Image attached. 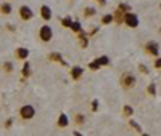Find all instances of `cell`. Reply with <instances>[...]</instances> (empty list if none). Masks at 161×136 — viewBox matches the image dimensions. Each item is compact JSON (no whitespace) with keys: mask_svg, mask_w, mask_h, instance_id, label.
I'll return each mask as SVG.
<instances>
[{"mask_svg":"<svg viewBox=\"0 0 161 136\" xmlns=\"http://www.w3.org/2000/svg\"><path fill=\"white\" fill-rule=\"evenodd\" d=\"M47 58H48V61H52V63H58V64H60V66H63V67H68V63H66V61L63 59L61 53H58V51H52Z\"/></svg>","mask_w":161,"mask_h":136,"instance_id":"obj_6","label":"cell"},{"mask_svg":"<svg viewBox=\"0 0 161 136\" xmlns=\"http://www.w3.org/2000/svg\"><path fill=\"white\" fill-rule=\"evenodd\" d=\"M113 21H114V19H113V15H111V13H108V15H103V16H102V24H103V26H110Z\"/></svg>","mask_w":161,"mask_h":136,"instance_id":"obj_19","label":"cell"},{"mask_svg":"<svg viewBox=\"0 0 161 136\" xmlns=\"http://www.w3.org/2000/svg\"><path fill=\"white\" fill-rule=\"evenodd\" d=\"M139 71H140V72H143V74H148V69H147V67H145L143 64H140V66H139Z\"/></svg>","mask_w":161,"mask_h":136,"instance_id":"obj_30","label":"cell"},{"mask_svg":"<svg viewBox=\"0 0 161 136\" xmlns=\"http://www.w3.org/2000/svg\"><path fill=\"white\" fill-rule=\"evenodd\" d=\"M2 69H3L5 74H13V72H15V64H13L11 61H5L2 64Z\"/></svg>","mask_w":161,"mask_h":136,"instance_id":"obj_15","label":"cell"},{"mask_svg":"<svg viewBox=\"0 0 161 136\" xmlns=\"http://www.w3.org/2000/svg\"><path fill=\"white\" fill-rule=\"evenodd\" d=\"M69 125V117L66 115L64 112H61L60 115H58V120H57V127L58 128H66Z\"/></svg>","mask_w":161,"mask_h":136,"instance_id":"obj_13","label":"cell"},{"mask_svg":"<svg viewBox=\"0 0 161 136\" xmlns=\"http://www.w3.org/2000/svg\"><path fill=\"white\" fill-rule=\"evenodd\" d=\"M100 67H102V66L98 64V61H97V59H93V61H90V63H89V69H90V71H98Z\"/></svg>","mask_w":161,"mask_h":136,"instance_id":"obj_24","label":"cell"},{"mask_svg":"<svg viewBox=\"0 0 161 136\" xmlns=\"http://www.w3.org/2000/svg\"><path fill=\"white\" fill-rule=\"evenodd\" d=\"M86 120H87V117H86L84 114H76V115H74V123H76L77 127H82V125L86 123Z\"/></svg>","mask_w":161,"mask_h":136,"instance_id":"obj_18","label":"cell"},{"mask_svg":"<svg viewBox=\"0 0 161 136\" xmlns=\"http://www.w3.org/2000/svg\"><path fill=\"white\" fill-rule=\"evenodd\" d=\"M129 125H130V127H132L134 130H136L137 133H143V130H142V127H140V125L137 123V122H136V120H132V118H129Z\"/></svg>","mask_w":161,"mask_h":136,"instance_id":"obj_21","label":"cell"},{"mask_svg":"<svg viewBox=\"0 0 161 136\" xmlns=\"http://www.w3.org/2000/svg\"><path fill=\"white\" fill-rule=\"evenodd\" d=\"M69 29H71L74 34H79V32H82V31H84V29H82V24H80V21H77V19H76V21L73 19V23H71V27H69Z\"/></svg>","mask_w":161,"mask_h":136,"instance_id":"obj_17","label":"cell"},{"mask_svg":"<svg viewBox=\"0 0 161 136\" xmlns=\"http://www.w3.org/2000/svg\"><path fill=\"white\" fill-rule=\"evenodd\" d=\"M39 38L42 40L44 43L52 42V38H53V29H52V26H48V24L40 26L39 27Z\"/></svg>","mask_w":161,"mask_h":136,"instance_id":"obj_1","label":"cell"},{"mask_svg":"<svg viewBox=\"0 0 161 136\" xmlns=\"http://www.w3.org/2000/svg\"><path fill=\"white\" fill-rule=\"evenodd\" d=\"M13 13V5L10 2H2L0 3V15H3V16H8Z\"/></svg>","mask_w":161,"mask_h":136,"instance_id":"obj_14","label":"cell"},{"mask_svg":"<svg viewBox=\"0 0 161 136\" xmlns=\"http://www.w3.org/2000/svg\"><path fill=\"white\" fill-rule=\"evenodd\" d=\"M155 67H156V69H161V58H158L155 61Z\"/></svg>","mask_w":161,"mask_h":136,"instance_id":"obj_32","label":"cell"},{"mask_svg":"<svg viewBox=\"0 0 161 136\" xmlns=\"http://www.w3.org/2000/svg\"><path fill=\"white\" fill-rule=\"evenodd\" d=\"M39 15H40V18H42L45 23H48L52 19V16H53V13H52V8L48 5H42L40 10H39Z\"/></svg>","mask_w":161,"mask_h":136,"instance_id":"obj_8","label":"cell"},{"mask_svg":"<svg viewBox=\"0 0 161 136\" xmlns=\"http://www.w3.org/2000/svg\"><path fill=\"white\" fill-rule=\"evenodd\" d=\"M89 42H90V37L87 35V32H79L77 34V43H79V47L80 48H87L89 47Z\"/></svg>","mask_w":161,"mask_h":136,"instance_id":"obj_11","label":"cell"},{"mask_svg":"<svg viewBox=\"0 0 161 136\" xmlns=\"http://www.w3.org/2000/svg\"><path fill=\"white\" fill-rule=\"evenodd\" d=\"M97 3H98L100 7H105V5H106V0H97Z\"/></svg>","mask_w":161,"mask_h":136,"instance_id":"obj_33","label":"cell"},{"mask_svg":"<svg viewBox=\"0 0 161 136\" xmlns=\"http://www.w3.org/2000/svg\"><path fill=\"white\" fill-rule=\"evenodd\" d=\"M31 74H32V71H31V63L26 59L24 61V64H23V67H21V75H23V78L21 80H26V78H29L31 77Z\"/></svg>","mask_w":161,"mask_h":136,"instance_id":"obj_12","label":"cell"},{"mask_svg":"<svg viewBox=\"0 0 161 136\" xmlns=\"http://www.w3.org/2000/svg\"><path fill=\"white\" fill-rule=\"evenodd\" d=\"M147 91H148V94H152V96H153V94H156V85L155 83H150L148 87H147Z\"/></svg>","mask_w":161,"mask_h":136,"instance_id":"obj_27","label":"cell"},{"mask_svg":"<svg viewBox=\"0 0 161 136\" xmlns=\"http://www.w3.org/2000/svg\"><path fill=\"white\" fill-rule=\"evenodd\" d=\"M90 109H92V112H97V111H98V99H93V101H92Z\"/></svg>","mask_w":161,"mask_h":136,"instance_id":"obj_28","label":"cell"},{"mask_svg":"<svg viewBox=\"0 0 161 136\" xmlns=\"http://www.w3.org/2000/svg\"><path fill=\"white\" fill-rule=\"evenodd\" d=\"M121 87L126 88V90H130L132 87H136V77L129 72H124L121 75Z\"/></svg>","mask_w":161,"mask_h":136,"instance_id":"obj_3","label":"cell"},{"mask_svg":"<svg viewBox=\"0 0 161 136\" xmlns=\"http://www.w3.org/2000/svg\"><path fill=\"white\" fill-rule=\"evenodd\" d=\"M19 117L23 120H32L36 117V107L32 104H23L19 107Z\"/></svg>","mask_w":161,"mask_h":136,"instance_id":"obj_2","label":"cell"},{"mask_svg":"<svg viewBox=\"0 0 161 136\" xmlns=\"http://www.w3.org/2000/svg\"><path fill=\"white\" fill-rule=\"evenodd\" d=\"M5 26H7V29H8L10 32H15V31H16V27L13 26V24H5Z\"/></svg>","mask_w":161,"mask_h":136,"instance_id":"obj_31","label":"cell"},{"mask_svg":"<svg viewBox=\"0 0 161 136\" xmlns=\"http://www.w3.org/2000/svg\"><path fill=\"white\" fill-rule=\"evenodd\" d=\"M113 19H114V23H116V24H123V23H124V13L121 11V10H118V8H116L114 15H113Z\"/></svg>","mask_w":161,"mask_h":136,"instance_id":"obj_16","label":"cell"},{"mask_svg":"<svg viewBox=\"0 0 161 136\" xmlns=\"http://www.w3.org/2000/svg\"><path fill=\"white\" fill-rule=\"evenodd\" d=\"M29 50L26 48V47H18L16 50H15V58L18 59V61H26L29 58Z\"/></svg>","mask_w":161,"mask_h":136,"instance_id":"obj_7","label":"cell"},{"mask_svg":"<svg viewBox=\"0 0 161 136\" xmlns=\"http://www.w3.org/2000/svg\"><path fill=\"white\" fill-rule=\"evenodd\" d=\"M18 15H19V19L21 21H31L34 18V11L28 5H21L19 10H18Z\"/></svg>","mask_w":161,"mask_h":136,"instance_id":"obj_4","label":"cell"},{"mask_svg":"<svg viewBox=\"0 0 161 136\" xmlns=\"http://www.w3.org/2000/svg\"><path fill=\"white\" fill-rule=\"evenodd\" d=\"M123 114H124L126 117H130V115H134V109H132L130 106H124V107H123Z\"/></svg>","mask_w":161,"mask_h":136,"instance_id":"obj_25","label":"cell"},{"mask_svg":"<svg viewBox=\"0 0 161 136\" xmlns=\"http://www.w3.org/2000/svg\"><path fill=\"white\" fill-rule=\"evenodd\" d=\"M118 10H121L123 13H129L132 8H130V5H127V3H119V5H118Z\"/></svg>","mask_w":161,"mask_h":136,"instance_id":"obj_26","label":"cell"},{"mask_svg":"<svg viewBox=\"0 0 161 136\" xmlns=\"http://www.w3.org/2000/svg\"><path fill=\"white\" fill-rule=\"evenodd\" d=\"M145 51L148 53V54H152V56H156V54L159 53V45L155 42V40H152V42H147Z\"/></svg>","mask_w":161,"mask_h":136,"instance_id":"obj_10","label":"cell"},{"mask_svg":"<svg viewBox=\"0 0 161 136\" xmlns=\"http://www.w3.org/2000/svg\"><path fill=\"white\" fill-rule=\"evenodd\" d=\"M71 23H73V18L71 16H64V18H61V26L63 27H71Z\"/></svg>","mask_w":161,"mask_h":136,"instance_id":"obj_22","label":"cell"},{"mask_svg":"<svg viewBox=\"0 0 161 136\" xmlns=\"http://www.w3.org/2000/svg\"><path fill=\"white\" fill-rule=\"evenodd\" d=\"M11 125H13V118H8V120L5 122V130H10Z\"/></svg>","mask_w":161,"mask_h":136,"instance_id":"obj_29","label":"cell"},{"mask_svg":"<svg viewBox=\"0 0 161 136\" xmlns=\"http://www.w3.org/2000/svg\"><path fill=\"white\" fill-rule=\"evenodd\" d=\"M73 134H74V136H80V134H82V133H80V131H77V130H76V131H73Z\"/></svg>","mask_w":161,"mask_h":136,"instance_id":"obj_34","label":"cell"},{"mask_svg":"<svg viewBox=\"0 0 161 136\" xmlns=\"http://www.w3.org/2000/svg\"><path fill=\"white\" fill-rule=\"evenodd\" d=\"M95 13H97V10H95V8H92V7H86V8H84V18H92V16H95Z\"/></svg>","mask_w":161,"mask_h":136,"instance_id":"obj_20","label":"cell"},{"mask_svg":"<svg viewBox=\"0 0 161 136\" xmlns=\"http://www.w3.org/2000/svg\"><path fill=\"white\" fill-rule=\"evenodd\" d=\"M124 24L132 27V29H136V27H139V16L136 15V13H124Z\"/></svg>","mask_w":161,"mask_h":136,"instance_id":"obj_5","label":"cell"},{"mask_svg":"<svg viewBox=\"0 0 161 136\" xmlns=\"http://www.w3.org/2000/svg\"><path fill=\"white\" fill-rule=\"evenodd\" d=\"M97 61H98V64L103 67V66H110V58L108 56H100V58H97Z\"/></svg>","mask_w":161,"mask_h":136,"instance_id":"obj_23","label":"cell"},{"mask_svg":"<svg viewBox=\"0 0 161 136\" xmlns=\"http://www.w3.org/2000/svg\"><path fill=\"white\" fill-rule=\"evenodd\" d=\"M84 75V67H80V66H73L71 69H69V77L73 80H80Z\"/></svg>","mask_w":161,"mask_h":136,"instance_id":"obj_9","label":"cell"}]
</instances>
